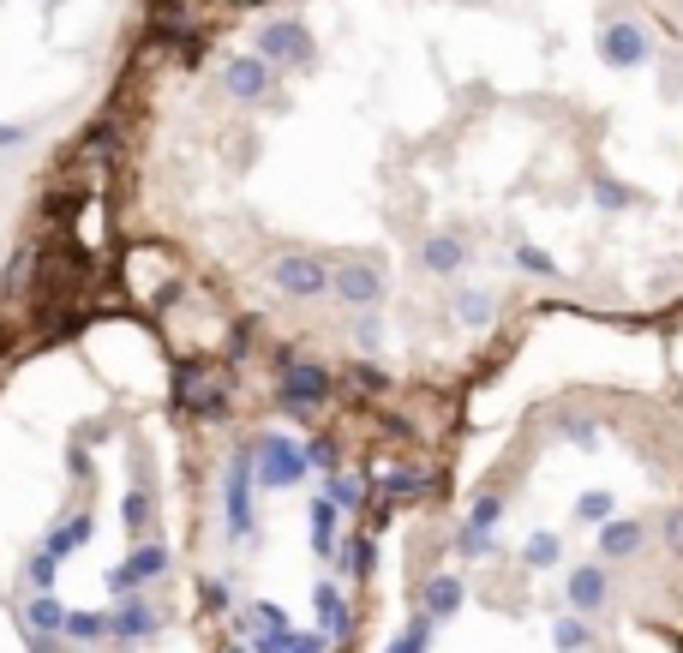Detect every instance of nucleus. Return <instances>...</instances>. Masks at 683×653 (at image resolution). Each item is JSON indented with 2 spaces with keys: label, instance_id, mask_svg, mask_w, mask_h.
Instances as JSON below:
<instances>
[{
  "label": "nucleus",
  "instance_id": "f257e3e1",
  "mask_svg": "<svg viewBox=\"0 0 683 653\" xmlns=\"http://www.w3.org/2000/svg\"><path fill=\"white\" fill-rule=\"evenodd\" d=\"M600 54H606L612 66H642V60L654 54V42H648L636 24H606V30H600Z\"/></svg>",
  "mask_w": 683,
  "mask_h": 653
}]
</instances>
